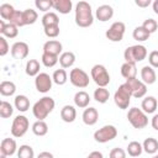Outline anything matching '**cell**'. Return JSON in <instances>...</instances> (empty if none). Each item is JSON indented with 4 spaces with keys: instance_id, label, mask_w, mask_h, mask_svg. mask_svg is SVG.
<instances>
[{
    "instance_id": "cell-1",
    "label": "cell",
    "mask_w": 158,
    "mask_h": 158,
    "mask_svg": "<svg viewBox=\"0 0 158 158\" xmlns=\"http://www.w3.org/2000/svg\"><path fill=\"white\" fill-rule=\"evenodd\" d=\"M75 16H74V20H75V23L77 26L79 27H89L93 25L94 22V15H93V10H91V6L89 2L86 1H79L77 5H75Z\"/></svg>"
},
{
    "instance_id": "cell-2",
    "label": "cell",
    "mask_w": 158,
    "mask_h": 158,
    "mask_svg": "<svg viewBox=\"0 0 158 158\" xmlns=\"http://www.w3.org/2000/svg\"><path fill=\"white\" fill-rule=\"evenodd\" d=\"M56 101L51 96H43L32 106V114L37 120H44L54 109Z\"/></svg>"
},
{
    "instance_id": "cell-3",
    "label": "cell",
    "mask_w": 158,
    "mask_h": 158,
    "mask_svg": "<svg viewBox=\"0 0 158 158\" xmlns=\"http://www.w3.org/2000/svg\"><path fill=\"white\" fill-rule=\"evenodd\" d=\"M147 54H148L147 48L143 44H135V46H130L125 49L123 58H125V62L138 63V62H142L143 59H146Z\"/></svg>"
},
{
    "instance_id": "cell-4",
    "label": "cell",
    "mask_w": 158,
    "mask_h": 158,
    "mask_svg": "<svg viewBox=\"0 0 158 158\" xmlns=\"http://www.w3.org/2000/svg\"><path fill=\"white\" fill-rule=\"evenodd\" d=\"M131 98H132V94H131V90H130L126 81L123 84H121L114 94V101H115L116 106L121 110L128 109L130 102H131Z\"/></svg>"
},
{
    "instance_id": "cell-5",
    "label": "cell",
    "mask_w": 158,
    "mask_h": 158,
    "mask_svg": "<svg viewBox=\"0 0 158 158\" xmlns=\"http://www.w3.org/2000/svg\"><path fill=\"white\" fill-rule=\"evenodd\" d=\"M127 120L133 128L142 130L148 125V116L147 114L138 107H131L127 112Z\"/></svg>"
},
{
    "instance_id": "cell-6",
    "label": "cell",
    "mask_w": 158,
    "mask_h": 158,
    "mask_svg": "<svg viewBox=\"0 0 158 158\" xmlns=\"http://www.w3.org/2000/svg\"><path fill=\"white\" fill-rule=\"evenodd\" d=\"M90 77L94 83L100 88H106L110 83V74L102 64H95L90 70Z\"/></svg>"
},
{
    "instance_id": "cell-7",
    "label": "cell",
    "mask_w": 158,
    "mask_h": 158,
    "mask_svg": "<svg viewBox=\"0 0 158 158\" xmlns=\"http://www.w3.org/2000/svg\"><path fill=\"white\" fill-rule=\"evenodd\" d=\"M69 81L72 83L73 86L84 89L89 85L90 79H89V74L85 70H83L81 68H74L69 73Z\"/></svg>"
},
{
    "instance_id": "cell-8",
    "label": "cell",
    "mask_w": 158,
    "mask_h": 158,
    "mask_svg": "<svg viewBox=\"0 0 158 158\" xmlns=\"http://www.w3.org/2000/svg\"><path fill=\"white\" fill-rule=\"evenodd\" d=\"M28 127H30V122H28V118L25 116V115H17L14 121H12V125H11V135L16 138H20L22 136L26 135V132L28 131Z\"/></svg>"
},
{
    "instance_id": "cell-9",
    "label": "cell",
    "mask_w": 158,
    "mask_h": 158,
    "mask_svg": "<svg viewBox=\"0 0 158 158\" xmlns=\"http://www.w3.org/2000/svg\"><path fill=\"white\" fill-rule=\"evenodd\" d=\"M117 128L114 125H105L94 132V139L99 143H106L116 138Z\"/></svg>"
},
{
    "instance_id": "cell-10",
    "label": "cell",
    "mask_w": 158,
    "mask_h": 158,
    "mask_svg": "<svg viewBox=\"0 0 158 158\" xmlns=\"http://www.w3.org/2000/svg\"><path fill=\"white\" fill-rule=\"evenodd\" d=\"M125 31H126V25L122 21H116L109 27V30L105 32V36L111 42H120L123 38Z\"/></svg>"
},
{
    "instance_id": "cell-11",
    "label": "cell",
    "mask_w": 158,
    "mask_h": 158,
    "mask_svg": "<svg viewBox=\"0 0 158 158\" xmlns=\"http://www.w3.org/2000/svg\"><path fill=\"white\" fill-rule=\"evenodd\" d=\"M52 84H53V79L47 73H40L35 78V86L38 93H42V94L48 93L52 89Z\"/></svg>"
},
{
    "instance_id": "cell-12",
    "label": "cell",
    "mask_w": 158,
    "mask_h": 158,
    "mask_svg": "<svg viewBox=\"0 0 158 158\" xmlns=\"http://www.w3.org/2000/svg\"><path fill=\"white\" fill-rule=\"evenodd\" d=\"M130 90H131V94L133 98L136 99H141L146 95L147 93V85L142 81V80H138L137 78H133V79H128L126 80Z\"/></svg>"
},
{
    "instance_id": "cell-13",
    "label": "cell",
    "mask_w": 158,
    "mask_h": 158,
    "mask_svg": "<svg viewBox=\"0 0 158 158\" xmlns=\"http://www.w3.org/2000/svg\"><path fill=\"white\" fill-rule=\"evenodd\" d=\"M30 52V47L26 42L22 41H17L11 46V56L15 59H25L28 56Z\"/></svg>"
},
{
    "instance_id": "cell-14",
    "label": "cell",
    "mask_w": 158,
    "mask_h": 158,
    "mask_svg": "<svg viewBox=\"0 0 158 158\" xmlns=\"http://www.w3.org/2000/svg\"><path fill=\"white\" fill-rule=\"evenodd\" d=\"M17 143L14 138H4L0 143V154H4L6 157L9 156H14L16 152H17Z\"/></svg>"
},
{
    "instance_id": "cell-15",
    "label": "cell",
    "mask_w": 158,
    "mask_h": 158,
    "mask_svg": "<svg viewBox=\"0 0 158 158\" xmlns=\"http://www.w3.org/2000/svg\"><path fill=\"white\" fill-rule=\"evenodd\" d=\"M112 16H114V9H112V6H110L107 4L100 5L95 11V17L101 22H106V21L111 20Z\"/></svg>"
},
{
    "instance_id": "cell-16",
    "label": "cell",
    "mask_w": 158,
    "mask_h": 158,
    "mask_svg": "<svg viewBox=\"0 0 158 158\" xmlns=\"http://www.w3.org/2000/svg\"><path fill=\"white\" fill-rule=\"evenodd\" d=\"M0 33L5 38H15L19 35V27L10 22L6 23L4 20H0Z\"/></svg>"
},
{
    "instance_id": "cell-17",
    "label": "cell",
    "mask_w": 158,
    "mask_h": 158,
    "mask_svg": "<svg viewBox=\"0 0 158 158\" xmlns=\"http://www.w3.org/2000/svg\"><path fill=\"white\" fill-rule=\"evenodd\" d=\"M62 51H63V46L57 40H49V41L44 42V44H43V53H49V54L59 57L63 53Z\"/></svg>"
},
{
    "instance_id": "cell-18",
    "label": "cell",
    "mask_w": 158,
    "mask_h": 158,
    "mask_svg": "<svg viewBox=\"0 0 158 158\" xmlns=\"http://www.w3.org/2000/svg\"><path fill=\"white\" fill-rule=\"evenodd\" d=\"M141 80L146 84V85H151L154 84L157 80V74L154 68H152L151 65H144L141 68Z\"/></svg>"
},
{
    "instance_id": "cell-19",
    "label": "cell",
    "mask_w": 158,
    "mask_h": 158,
    "mask_svg": "<svg viewBox=\"0 0 158 158\" xmlns=\"http://www.w3.org/2000/svg\"><path fill=\"white\" fill-rule=\"evenodd\" d=\"M81 118H83V122L88 126H94L98 120H99V112L95 107H86L84 111H83V115H81Z\"/></svg>"
},
{
    "instance_id": "cell-20",
    "label": "cell",
    "mask_w": 158,
    "mask_h": 158,
    "mask_svg": "<svg viewBox=\"0 0 158 158\" xmlns=\"http://www.w3.org/2000/svg\"><path fill=\"white\" fill-rule=\"evenodd\" d=\"M60 118L67 122V123H72L75 121L77 118V110L73 105H64L60 110Z\"/></svg>"
},
{
    "instance_id": "cell-21",
    "label": "cell",
    "mask_w": 158,
    "mask_h": 158,
    "mask_svg": "<svg viewBox=\"0 0 158 158\" xmlns=\"http://www.w3.org/2000/svg\"><path fill=\"white\" fill-rule=\"evenodd\" d=\"M73 100H74V104H75L77 107H79V109H86L89 106V102H90L91 99H90V96H89V94L86 91L80 90V91L75 93Z\"/></svg>"
},
{
    "instance_id": "cell-22",
    "label": "cell",
    "mask_w": 158,
    "mask_h": 158,
    "mask_svg": "<svg viewBox=\"0 0 158 158\" xmlns=\"http://www.w3.org/2000/svg\"><path fill=\"white\" fill-rule=\"evenodd\" d=\"M157 106H158V102H157V99L154 96H146L141 102V109L147 115L154 114L157 110Z\"/></svg>"
},
{
    "instance_id": "cell-23",
    "label": "cell",
    "mask_w": 158,
    "mask_h": 158,
    "mask_svg": "<svg viewBox=\"0 0 158 158\" xmlns=\"http://www.w3.org/2000/svg\"><path fill=\"white\" fill-rule=\"evenodd\" d=\"M53 9L56 11H58L59 14L67 15L72 11L73 2H72V0H53Z\"/></svg>"
},
{
    "instance_id": "cell-24",
    "label": "cell",
    "mask_w": 158,
    "mask_h": 158,
    "mask_svg": "<svg viewBox=\"0 0 158 158\" xmlns=\"http://www.w3.org/2000/svg\"><path fill=\"white\" fill-rule=\"evenodd\" d=\"M121 75L128 80V79H133L137 75V68H136V63H128L125 62L121 65Z\"/></svg>"
},
{
    "instance_id": "cell-25",
    "label": "cell",
    "mask_w": 158,
    "mask_h": 158,
    "mask_svg": "<svg viewBox=\"0 0 158 158\" xmlns=\"http://www.w3.org/2000/svg\"><path fill=\"white\" fill-rule=\"evenodd\" d=\"M14 106L20 112H26L30 109V100L26 95H16L14 99Z\"/></svg>"
},
{
    "instance_id": "cell-26",
    "label": "cell",
    "mask_w": 158,
    "mask_h": 158,
    "mask_svg": "<svg viewBox=\"0 0 158 158\" xmlns=\"http://www.w3.org/2000/svg\"><path fill=\"white\" fill-rule=\"evenodd\" d=\"M75 63V54L73 52H63L60 56H59V64L63 69H67V68H70L73 67V64Z\"/></svg>"
},
{
    "instance_id": "cell-27",
    "label": "cell",
    "mask_w": 158,
    "mask_h": 158,
    "mask_svg": "<svg viewBox=\"0 0 158 158\" xmlns=\"http://www.w3.org/2000/svg\"><path fill=\"white\" fill-rule=\"evenodd\" d=\"M40 69H41V64L37 59H28L25 67V72L28 77H37L40 74Z\"/></svg>"
},
{
    "instance_id": "cell-28",
    "label": "cell",
    "mask_w": 158,
    "mask_h": 158,
    "mask_svg": "<svg viewBox=\"0 0 158 158\" xmlns=\"http://www.w3.org/2000/svg\"><path fill=\"white\" fill-rule=\"evenodd\" d=\"M16 93V84L10 80H4L0 84V94L2 96H12Z\"/></svg>"
},
{
    "instance_id": "cell-29",
    "label": "cell",
    "mask_w": 158,
    "mask_h": 158,
    "mask_svg": "<svg viewBox=\"0 0 158 158\" xmlns=\"http://www.w3.org/2000/svg\"><path fill=\"white\" fill-rule=\"evenodd\" d=\"M142 147H143V151L148 154H156L157 151H158V141L153 137H148L143 141L142 143Z\"/></svg>"
},
{
    "instance_id": "cell-30",
    "label": "cell",
    "mask_w": 158,
    "mask_h": 158,
    "mask_svg": "<svg viewBox=\"0 0 158 158\" xmlns=\"http://www.w3.org/2000/svg\"><path fill=\"white\" fill-rule=\"evenodd\" d=\"M32 132L38 136V137H42V136H46L47 132H48V125L44 122V120H37L36 122H33L32 125Z\"/></svg>"
},
{
    "instance_id": "cell-31",
    "label": "cell",
    "mask_w": 158,
    "mask_h": 158,
    "mask_svg": "<svg viewBox=\"0 0 158 158\" xmlns=\"http://www.w3.org/2000/svg\"><path fill=\"white\" fill-rule=\"evenodd\" d=\"M126 152L128 153L130 157H133V158L139 157V156L142 154V152H143L142 143H139L138 141H132V142H130L128 146H127Z\"/></svg>"
},
{
    "instance_id": "cell-32",
    "label": "cell",
    "mask_w": 158,
    "mask_h": 158,
    "mask_svg": "<svg viewBox=\"0 0 158 158\" xmlns=\"http://www.w3.org/2000/svg\"><path fill=\"white\" fill-rule=\"evenodd\" d=\"M52 79H53V83L57 84V85H64L68 80V74L65 72V69L60 68V69H56L52 74Z\"/></svg>"
},
{
    "instance_id": "cell-33",
    "label": "cell",
    "mask_w": 158,
    "mask_h": 158,
    "mask_svg": "<svg viewBox=\"0 0 158 158\" xmlns=\"http://www.w3.org/2000/svg\"><path fill=\"white\" fill-rule=\"evenodd\" d=\"M110 98V91L106 88H100L98 86V89H95L94 91V99L96 102L99 104H105Z\"/></svg>"
},
{
    "instance_id": "cell-34",
    "label": "cell",
    "mask_w": 158,
    "mask_h": 158,
    "mask_svg": "<svg viewBox=\"0 0 158 158\" xmlns=\"http://www.w3.org/2000/svg\"><path fill=\"white\" fill-rule=\"evenodd\" d=\"M22 17H23L25 26L26 25H33L38 19V14L33 9H26L22 11Z\"/></svg>"
},
{
    "instance_id": "cell-35",
    "label": "cell",
    "mask_w": 158,
    "mask_h": 158,
    "mask_svg": "<svg viewBox=\"0 0 158 158\" xmlns=\"http://www.w3.org/2000/svg\"><path fill=\"white\" fill-rule=\"evenodd\" d=\"M41 21H42L43 27H47V26H51V25H59V17H58V15L56 12H52V11L44 14L42 16Z\"/></svg>"
},
{
    "instance_id": "cell-36",
    "label": "cell",
    "mask_w": 158,
    "mask_h": 158,
    "mask_svg": "<svg viewBox=\"0 0 158 158\" xmlns=\"http://www.w3.org/2000/svg\"><path fill=\"white\" fill-rule=\"evenodd\" d=\"M15 11L16 10L10 4H2V5H0V16H1V20H4V21L6 20L9 22L10 19L14 16Z\"/></svg>"
},
{
    "instance_id": "cell-37",
    "label": "cell",
    "mask_w": 158,
    "mask_h": 158,
    "mask_svg": "<svg viewBox=\"0 0 158 158\" xmlns=\"http://www.w3.org/2000/svg\"><path fill=\"white\" fill-rule=\"evenodd\" d=\"M149 36H151V33H149L148 31H146L142 26L136 27V28L133 30V32H132V37H133V40H136L137 42H144V41H147V40L149 38Z\"/></svg>"
},
{
    "instance_id": "cell-38",
    "label": "cell",
    "mask_w": 158,
    "mask_h": 158,
    "mask_svg": "<svg viewBox=\"0 0 158 158\" xmlns=\"http://www.w3.org/2000/svg\"><path fill=\"white\" fill-rule=\"evenodd\" d=\"M42 64L47 68H52L54 67L58 62H59V57L58 56H53V54H49V53H42Z\"/></svg>"
},
{
    "instance_id": "cell-39",
    "label": "cell",
    "mask_w": 158,
    "mask_h": 158,
    "mask_svg": "<svg viewBox=\"0 0 158 158\" xmlns=\"http://www.w3.org/2000/svg\"><path fill=\"white\" fill-rule=\"evenodd\" d=\"M17 158H35L33 148L28 144H22L17 149Z\"/></svg>"
},
{
    "instance_id": "cell-40",
    "label": "cell",
    "mask_w": 158,
    "mask_h": 158,
    "mask_svg": "<svg viewBox=\"0 0 158 158\" xmlns=\"http://www.w3.org/2000/svg\"><path fill=\"white\" fill-rule=\"evenodd\" d=\"M12 114H14V107H12V105H11L10 102L2 100V101L0 102V116H1L2 118H9V117L12 116Z\"/></svg>"
},
{
    "instance_id": "cell-41",
    "label": "cell",
    "mask_w": 158,
    "mask_h": 158,
    "mask_svg": "<svg viewBox=\"0 0 158 158\" xmlns=\"http://www.w3.org/2000/svg\"><path fill=\"white\" fill-rule=\"evenodd\" d=\"M35 6L37 7V10L47 14L49 12V9H53V0H36Z\"/></svg>"
},
{
    "instance_id": "cell-42",
    "label": "cell",
    "mask_w": 158,
    "mask_h": 158,
    "mask_svg": "<svg viewBox=\"0 0 158 158\" xmlns=\"http://www.w3.org/2000/svg\"><path fill=\"white\" fill-rule=\"evenodd\" d=\"M142 27L152 35V33H154V32L157 31V28H158V22H157L154 19H147V20L143 21Z\"/></svg>"
},
{
    "instance_id": "cell-43",
    "label": "cell",
    "mask_w": 158,
    "mask_h": 158,
    "mask_svg": "<svg viewBox=\"0 0 158 158\" xmlns=\"http://www.w3.org/2000/svg\"><path fill=\"white\" fill-rule=\"evenodd\" d=\"M43 31H44V35L48 38H56V37H58V35L60 32L59 25H51V26L43 27Z\"/></svg>"
},
{
    "instance_id": "cell-44",
    "label": "cell",
    "mask_w": 158,
    "mask_h": 158,
    "mask_svg": "<svg viewBox=\"0 0 158 158\" xmlns=\"http://www.w3.org/2000/svg\"><path fill=\"white\" fill-rule=\"evenodd\" d=\"M10 23H12V25H15V26H17V27H22V26H25V22H23V17H22V11H15V14H14V16L10 19V21H9Z\"/></svg>"
},
{
    "instance_id": "cell-45",
    "label": "cell",
    "mask_w": 158,
    "mask_h": 158,
    "mask_svg": "<svg viewBox=\"0 0 158 158\" xmlns=\"http://www.w3.org/2000/svg\"><path fill=\"white\" fill-rule=\"evenodd\" d=\"M9 51H10V47H9L7 40H6L4 36H0V56H1V57L6 56Z\"/></svg>"
},
{
    "instance_id": "cell-46",
    "label": "cell",
    "mask_w": 158,
    "mask_h": 158,
    "mask_svg": "<svg viewBox=\"0 0 158 158\" xmlns=\"http://www.w3.org/2000/svg\"><path fill=\"white\" fill-rule=\"evenodd\" d=\"M110 158H126V151L122 149V148H112L110 151V154H109Z\"/></svg>"
},
{
    "instance_id": "cell-47",
    "label": "cell",
    "mask_w": 158,
    "mask_h": 158,
    "mask_svg": "<svg viewBox=\"0 0 158 158\" xmlns=\"http://www.w3.org/2000/svg\"><path fill=\"white\" fill-rule=\"evenodd\" d=\"M148 62L152 68H158V51H152L148 54Z\"/></svg>"
},
{
    "instance_id": "cell-48",
    "label": "cell",
    "mask_w": 158,
    "mask_h": 158,
    "mask_svg": "<svg viewBox=\"0 0 158 158\" xmlns=\"http://www.w3.org/2000/svg\"><path fill=\"white\" fill-rule=\"evenodd\" d=\"M135 4H136L138 7L144 9V7H148V6L152 4V1H151V0H135Z\"/></svg>"
},
{
    "instance_id": "cell-49",
    "label": "cell",
    "mask_w": 158,
    "mask_h": 158,
    "mask_svg": "<svg viewBox=\"0 0 158 158\" xmlns=\"http://www.w3.org/2000/svg\"><path fill=\"white\" fill-rule=\"evenodd\" d=\"M151 125H152V127H153L156 131H158V114L153 115V117H152V120H151Z\"/></svg>"
},
{
    "instance_id": "cell-50",
    "label": "cell",
    "mask_w": 158,
    "mask_h": 158,
    "mask_svg": "<svg viewBox=\"0 0 158 158\" xmlns=\"http://www.w3.org/2000/svg\"><path fill=\"white\" fill-rule=\"evenodd\" d=\"M86 158H104L102 153L99 152V151H93L91 153H89V156Z\"/></svg>"
},
{
    "instance_id": "cell-51",
    "label": "cell",
    "mask_w": 158,
    "mask_h": 158,
    "mask_svg": "<svg viewBox=\"0 0 158 158\" xmlns=\"http://www.w3.org/2000/svg\"><path fill=\"white\" fill-rule=\"evenodd\" d=\"M37 158H54V156H53L51 152L44 151V152H41V153L37 156Z\"/></svg>"
},
{
    "instance_id": "cell-52",
    "label": "cell",
    "mask_w": 158,
    "mask_h": 158,
    "mask_svg": "<svg viewBox=\"0 0 158 158\" xmlns=\"http://www.w3.org/2000/svg\"><path fill=\"white\" fill-rule=\"evenodd\" d=\"M152 9H153V12L156 15H158V0H154L152 2Z\"/></svg>"
},
{
    "instance_id": "cell-53",
    "label": "cell",
    "mask_w": 158,
    "mask_h": 158,
    "mask_svg": "<svg viewBox=\"0 0 158 158\" xmlns=\"http://www.w3.org/2000/svg\"><path fill=\"white\" fill-rule=\"evenodd\" d=\"M152 158H158V154H154V156H153Z\"/></svg>"
}]
</instances>
